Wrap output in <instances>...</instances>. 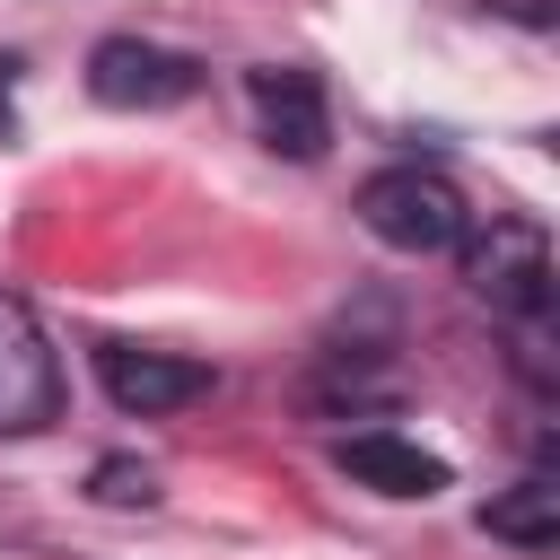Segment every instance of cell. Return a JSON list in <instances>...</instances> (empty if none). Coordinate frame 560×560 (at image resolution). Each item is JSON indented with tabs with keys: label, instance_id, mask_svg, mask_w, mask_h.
<instances>
[{
	"label": "cell",
	"instance_id": "8fae6325",
	"mask_svg": "<svg viewBox=\"0 0 560 560\" xmlns=\"http://www.w3.org/2000/svg\"><path fill=\"white\" fill-rule=\"evenodd\" d=\"M18 131V52H0V140Z\"/></svg>",
	"mask_w": 560,
	"mask_h": 560
},
{
	"label": "cell",
	"instance_id": "7a4b0ae2",
	"mask_svg": "<svg viewBox=\"0 0 560 560\" xmlns=\"http://www.w3.org/2000/svg\"><path fill=\"white\" fill-rule=\"evenodd\" d=\"M464 289L490 306V315H516V324H542L551 315V236L516 210H490V228H464Z\"/></svg>",
	"mask_w": 560,
	"mask_h": 560
},
{
	"label": "cell",
	"instance_id": "8992f818",
	"mask_svg": "<svg viewBox=\"0 0 560 560\" xmlns=\"http://www.w3.org/2000/svg\"><path fill=\"white\" fill-rule=\"evenodd\" d=\"M245 96H254V131H262V149L271 158H324V140H332V105H324V79L315 70H298V61H262V70H245Z\"/></svg>",
	"mask_w": 560,
	"mask_h": 560
},
{
	"label": "cell",
	"instance_id": "ba28073f",
	"mask_svg": "<svg viewBox=\"0 0 560 560\" xmlns=\"http://www.w3.org/2000/svg\"><path fill=\"white\" fill-rule=\"evenodd\" d=\"M481 534H490V542H516V551H551V542H560V481L534 472V481L499 490V499L481 508Z\"/></svg>",
	"mask_w": 560,
	"mask_h": 560
},
{
	"label": "cell",
	"instance_id": "30bf717a",
	"mask_svg": "<svg viewBox=\"0 0 560 560\" xmlns=\"http://www.w3.org/2000/svg\"><path fill=\"white\" fill-rule=\"evenodd\" d=\"M481 9H499V18H516V26H551V18H560V0H481Z\"/></svg>",
	"mask_w": 560,
	"mask_h": 560
},
{
	"label": "cell",
	"instance_id": "3957f363",
	"mask_svg": "<svg viewBox=\"0 0 560 560\" xmlns=\"http://www.w3.org/2000/svg\"><path fill=\"white\" fill-rule=\"evenodd\" d=\"M61 350L26 298H0V438H44L61 420Z\"/></svg>",
	"mask_w": 560,
	"mask_h": 560
},
{
	"label": "cell",
	"instance_id": "6da1fadb",
	"mask_svg": "<svg viewBox=\"0 0 560 560\" xmlns=\"http://www.w3.org/2000/svg\"><path fill=\"white\" fill-rule=\"evenodd\" d=\"M359 228H368L376 245H394V254H455L464 228H472V210H464L455 175L402 158V166H376V175L359 184Z\"/></svg>",
	"mask_w": 560,
	"mask_h": 560
},
{
	"label": "cell",
	"instance_id": "277c9868",
	"mask_svg": "<svg viewBox=\"0 0 560 560\" xmlns=\"http://www.w3.org/2000/svg\"><path fill=\"white\" fill-rule=\"evenodd\" d=\"M192 88H201V70L166 44H149V35H105L88 52V96L114 105V114H158V105H184Z\"/></svg>",
	"mask_w": 560,
	"mask_h": 560
},
{
	"label": "cell",
	"instance_id": "5b68a950",
	"mask_svg": "<svg viewBox=\"0 0 560 560\" xmlns=\"http://www.w3.org/2000/svg\"><path fill=\"white\" fill-rule=\"evenodd\" d=\"M96 385L114 394V411L131 420H166L184 402L210 394V368L184 350H149V341H96Z\"/></svg>",
	"mask_w": 560,
	"mask_h": 560
},
{
	"label": "cell",
	"instance_id": "52a82bcc",
	"mask_svg": "<svg viewBox=\"0 0 560 560\" xmlns=\"http://www.w3.org/2000/svg\"><path fill=\"white\" fill-rule=\"evenodd\" d=\"M332 464H341L359 490H376V499H438V490L455 481L446 455H429V446H411V438H394V429H359V438H341Z\"/></svg>",
	"mask_w": 560,
	"mask_h": 560
},
{
	"label": "cell",
	"instance_id": "9c48e42d",
	"mask_svg": "<svg viewBox=\"0 0 560 560\" xmlns=\"http://www.w3.org/2000/svg\"><path fill=\"white\" fill-rule=\"evenodd\" d=\"M96 499H105V508H149L158 481H149V464H122V455H114V464H96Z\"/></svg>",
	"mask_w": 560,
	"mask_h": 560
}]
</instances>
